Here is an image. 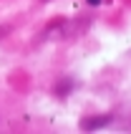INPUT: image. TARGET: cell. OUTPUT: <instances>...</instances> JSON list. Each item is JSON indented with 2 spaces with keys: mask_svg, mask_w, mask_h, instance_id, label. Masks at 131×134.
Here are the masks:
<instances>
[{
  "mask_svg": "<svg viewBox=\"0 0 131 134\" xmlns=\"http://www.w3.org/2000/svg\"><path fill=\"white\" fill-rule=\"evenodd\" d=\"M88 3H91V5H98V3H101V0H88Z\"/></svg>",
  "mask_w": 131,
  "mask_h": 134,
  "instance_id": "3",
  "label": "cell"
},
{
  "mask_svg": "<svg viewBox=\"0 0 131 134\" xmlns=\"http://www.w3.org/2000/svg\"><path fill=\"white\" fill-rule=\"evenodd\" d=\"M109 121H111V116H109V114H103V116H88V119H83V121H81V129H86V132H93V129L106 127Z\"/></svg>",
  "mask_w": 131,
  "mask_h": 134,
  "instance_id": "1",
  "label": "cell"
},
{
  "mask_svg": "<svg viewBox=\"0 0 131 134\" xmlns=\"http://www.w3.org/2000/svg\"><path fill=\"white\" fill-rule=\"evenodd\" d=\"M0 36H3V30H0Z\"/></svg>",
  "mask_w": 131,
  "mask_h": 134,
  "instance_id": "4",
  "label": "cell"
},
{
  "mask_svg": "<svg viewBox=\"0 0 131 134\" xmlns=\"http://www.w3.org/2000/svg\"><path fill=\"white\" fill-rule=\"evenodd\" d=\"M68 89H73V81H68V79H66V81L61 83V86H58V89H56V91H58L61 96H66V91H68Z\"/></svg>",
  "mask_w": 131,
  "mask_h": 134,
  "instance_id": "2",
  "label": "cell"
}]
</instances>
